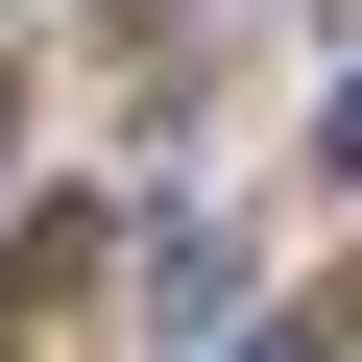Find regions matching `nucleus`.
<instances>
[{
    "instance_id": "f257e3e1",
    "label": "nucleus",
    "mask_w": 362,
    "mask_h": 362,
    "mask_svg": "<svg viewBox=\"0 0 362 362\" xmlns=\"http://www.w3.org/2000/svg\"><path fill=\"white\" fill-rule=\"evenodd\" d=\"M145 314H169V338H194V314H242V242H218V218H169V242H145Z\"/></svg>"
},
{
    "instance_id": "f03ea898",
    "label": "nucleus",
    "mask_w": 362,
    "mask_h": 362,
    "mask_svg": "<svg viewBox=\"0 0 362 362\" xmlns=\"http://www.w3.org/2000/svg\"><path fill=\"white\" fill-rule=\"evenodd\" d=\"M314 169H338V194H362V73H338V121H314Z\"/></svg>"
}]
</instances>
